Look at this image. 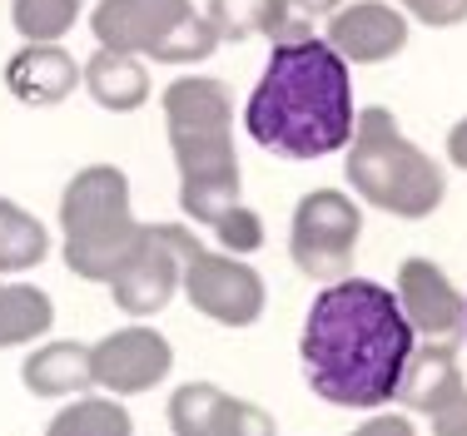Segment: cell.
I'll return each mask as SVG.
<instances>
[{
    "mask_svg": "<svg viewBox=\"0 0 467 436\" xmlns=\"http://www.w3.org/2000/svg\"><path fill=\"white\" fill-rule=\"evenodd\" d=\"M204 20L214 25L219 40L239 45V40H274V45H294V40H308V20L298 15L288 0H209Z\"/></svg>",
    "mask_w": 467,
    "mask_h": 436,
    "instance_id": "cell-14",
    "label": "cell"
},
{
    "mask_svg": "<svg viewBox=\"0 0 467 436\" xmlns=\"http://www.w3.org/2000/svg\"><path fill=\"white\" fill-rule=\"evenodd\" d=\"M324 40L348 65H383L408 45V15L383 0H353V5L333 10Z\"/></svg>",
    "mask_w": 467,
    "mask_h": 436,
    "instance_id": "cell-13",
    "label": "cell"
},
{
    "mask_svg": "<svg viewBox=\"0 0 467 436\" xmlns=\"http://www.w3.org/2000/svg\"><path fill=\"white\" fill-rule=\"evenodd\" d=\"M10 20L26 45H55L80 20V0H10Z\"/></svg>",
    "mask_w": 467,
    "mask_h": 436,
    "instance_id": "cell-22",
    "label": "cell"
},
{
    "mask_svg": "<svg viewBox=\"0 0 467 436\" xmlns=\"http://www.w3.org/2000/svg\"><path fill=\"white\" fill-rule=\"evenodd\" d=\"M363 238V208L343 188H314L298 198L294 228H288V253L298 273L318 283H338L353 268V248Z\"/></svg>",
    "mask_w": 467,
    "mask_h": 436,
    "instance_id": "cell-7",
    "label": "cell"
},
{
    "mask_svg": "<svg viewBox=\"0 0 467 436\" xmlns=\"http://www.w3.org/2000/svg\"><path fill=\"white\" fill-rule=\"evenodd\" d=\"M214 233H219V243H224V253H234V259L264 248V218L254 214V208H244V204H234L229 214L214 223Z\"/></svg>",
    "mask_w": 467,
    "mask_h": 436,
    "instance_id": "cell-23",
    "label": "cell"
},
{
    "mask_svg": "<svg viewBox=\"0 0 467 436\" xmlns=\"http://www.w3.org/2000/svg\"><path fill=\"white\" fill-rule=\"evenodd\" d=\"M180 288H184L189 303H194V312L224 322V328H254L264 318V278L244 259H234V253L199 248L184 263Z\"/></svg>",
    "mask_w": 467,
    "mask_h": 436,
    "instance_id": "cell-9",
    "label": "cell"
},
{
    "mask_svg": "<svg viewBox=\"0 0 467 436\" xmlns=\"http://www.w3.org/2000/svg\"><path fill=\"white\" fill-rule=\"evenodd\" d=\"M170 431L174 436H279L264 407L219 392L214 382H184L170 397Z\"/></svg>",
    "mask_w": 467,
    "mask_h": 436,
    "instance_id": "cell-11",
    "label": "cell"
},
{
    "mask_svg": "<svg viewBox=\"0 0 467 436\" xmlns=\"http://www.w3.org/2000/svg\"><path fill=\"white\" fill-rule=\"evenodd\" d=\"M288 5L308 20V15H333V10H338V0H288Z\"/></svg>",
    "mask_w": 467,
    "mask_h": 436,
    "instance_id": "cell-28",
    "label": "cell"
},
{
    "mask_svg": "<svg viewBox=\"0 0 467 436\" xmlns=\"http://www.w3.org/2000/svg\"><path fill=\"white\" fill-rule=\"evenodd\" d=\"M418 348V332L408 328L398 298L368 278H338L314 298L304 318V377L333 407L373 411L393 401L408 352Z\"/></svg>",
    "mask_w": 467,
    "mask_h": 436,
    "instance_id": "cell-1",
    "label": "cell"
},
{
    "mask_svg": "<svg viewBox=\"0 0 467 436\" xmlns=\"http://www.w3.org/2000/svg\"><path fill=\"white\" fill-rule=\"evenodd\" d=\"M353 149H348V178H353V194L363 204L383 208L393 218H428L432 208L442 204L448 194V178L442 169L418 149L413 139L403 134L388 109H363L358 125H353Z\"/></svg>",
    "mask_w": 467,
    "mask_h": 436,
    "instance_id": "cell-4",
    "label": "cell"
},
{
    "mask_svg": "<svg viewBox=\"0 0 467 436\" xmlns=\"http://www.w3.org/2000/svg\"><path fill=\"white\" fill-rule=\"evenodd\" d=\"M50 322H55L50 293H40L30 283L0 288V348H20L30 338H46Z\"/></svg>",
    "mask_w": 467,
    "mask_h": 436,
    "instance_id": "cell-19",
    "label": "cell"
},
{
    "mask_svg": "<svg viewBox=\"0 0 467 436\" xmlns=\"http://www.w3.org/2000/svg\"><path fill=\"white\" fill-rule=\"evenodd\" d=\"M348 436H418V431H413L408 417H373V421H363V427L348 431Z\"/></svg>",
    "mask_w": 467,
    "mask_h": 436,
    "instance_id": "cell-26",
    "label": "cell"
},
{
    "mask_svg": "<svg viewBox=\"0 0 467 436\" xmlns=\"http://www.w3.org/2000/svg\"><path fill=\"white\" fill-rule=\"evenodd\" d=\"M462 367H458V348L452 342H422V348L408 352L403 362V377H398V392L393 401L413 411H442L452 397H462Z\"/></svg>",
    "mask_w": 467,
    "mask_h": 436,
    "instance_id": "cell-15",
    "label": "cell"
},
{
    "mask_svg": "<svg viewBox=\"0 0 467 436\" xmlns=\"http://www.w3.org/2000/svg\"><path fill=\"white\" fill-rule=\"evenodd\" d=\"M46 436H135V421L115 397H80L50 421Z\"/></svg>",
    "mask_w": 467,
    "mask_h": 436,
    "instance_id": "cell-21",
    "label": "cell"
},
{
    "mask_svg": "<svg viewBox=\"0 0 467 436\" xmlns=\"http://www.w3.org/2000/svg\"><path fill=\"white\" fill-rule=\"evenodd\" d=\"M432 436H467V392L452 397L442 411H432Z\"/></svg>",
    "mask_w": 467,
    "mask_h": 436,
    "instance_id": "cell-25",
    "label": "cell"
},
{
    "mask_svg": "<svg viewBox=\"0 0 467 436\" xmlns=\"http://www.w3.org/2000/svg\"><path fill=\"white\" fill-rule=\"evenodd\" d=\"M90 30L105 50L144 55L160 65H194L214 55V25L194 10V0H99Z\"/></svg>",
    "mask_w": 467,
    "mask_h": 436,
    "instance_id": "cell-6",
    "label": "cell"
},
{
    "mask_svg": "<svg viewBox=\"0 0 467 436\" xmlns=\"http://www.w3.org/2000/svg\"><path fill=\"white\" fill-rule=\"evenodd\" d=\"M199 253L194 233L180 223H144L135 248L125 253V263L109 278L115 308H125L130 318H154L174 298V288L184 283V263Z\"/></svg>",
    "mask_w": 467,
    "mask_h": 436,
    "instance_id": "cell-8",
    "label": "cell"
},
{
    "mask_svg": "<svg viewBox=\"0 0 467 436\" xmlns=\"http://www.w3.org/2000/svg\"><path fill=\"white\" fill-rule=\"evenodd\" d=\"M393 5H403L408 15L432 30H448V25H462L467 20V0H393Z\"/></svg>",
    "mask_w": 467,
    "mask_h": 436,
    "instance_id": "cell-24",
    "label": "cell"
},
{
    "mask_svg": "<svg viewBox=\"0 0 467 436\" xmlns=\"http://www.w3.org/2000/svg\"><path fill=\"white\" fill-rule=\"evenodd\" d=\"M353 80L348 60H338L328 40L308 35L274 45L249 105L244 129L279 159H324L353 139Z\"/></svg>",
    "mask_w": 467,
    "mask_h": 436,
    "instance_id": "cell-2",
    "label": "cell"
},
{
    "mask_svg": "<svg viewBox=\"0 0 467 436\" xmlns=\"http://www.w3.org/2000/svg\"><path fill=\"white\" fill-rule=\"evenodd\" d=\"M448 159L458 164V169H467V119H458L448 134Z\"/></svg>",
    "mask_w": 467,
    "mask_h": 436,
    "instance_id": "cell-27",
    "label": "cell"
},
{
    "mask_svg": "<svg viewBox=\"0 0 467 436\" xmlns=\"http://www.w3.org/2000/svg\"><path fill=\"white\" fill-rule=\"evenodd\" d=\"M85 80V70L75 65V55H65L60 45H26L10 55L5 85L26 105H60L75 95V85Z\"/></svg>",
    "mask_w": 467,
    "mask_h": 436,
    "instance_id": "cell-16",
    "label": "cell"
},
{
    "mask_svg": "<svg viewBox=\"0 0 467 436\" xmlns=\"http://www.w3.org/2000/svg\"><path fill=\"white\" fill-rule=\"evenodd\" d=\"M462 303H467V293H462Z\"/></svg>",
    "mask_w": 467,
    "mask_h": 436,
    "instance_id": "cell-29",
    "label": "cell"
},
{
    "mask_svg": "<svg viewBox=\"0 0 467 436\" xmlns=\"http://www.w3.org/2000/svg\"><path fill=\"white\" fill-rule=\"evenodd\" d=\"M65 263L85 283H109L125 253L135 248L144 223L130 208V178L115 164H90L60 194Z\"/></svg>",
    "mask_w": 467,
    "mask_h": 436,
    "instance_id": "cell-5",
    "label": "cell"
},
{
    "mask_svg": "<svg viewBox=\"0 0 467 436\" xmlns=\"http://www.w3.org/2000/svg\"><path fill=\"white\" fill-rule=\"evenodd\" d=\"M164 125L180 164V208L214 228L239 204V154H234V95L224 80L184 75L164 89Z\"/></svg>",
    "mask_w": 467,
    "mask_h": 436,
    "instance_id": "cell-3",
    "label": "cell"
},
{
    "mask_svg": "<svg viewBox=\"0 0 467 436\" xmlns=\"http://www.w3.org/2000/svg\"><path fill=\"white\" fill-rule=\"evenodd\" d=\"M20 382H26V392H36V397H75V392H85V387H95L90 348H80V342H46V348H36L26 357Z\"/></svg>",
    "mask_w": 467,
    "mask_h": 436,
    "instance_id": "cell-17",
    "label": "cell"
},
{
    "mask_svg": "<svg viewBox=\"0 0 467 436\" xmlns=\"http://www.w3.org/2000/svg\"><path fill=\"white\" fill-rule=\"evenodd\" d=\"M85 89L99 109H115V115H130L150 99V70L135 60V55H119V50H99L85 60Z\"/></svg>",
    "mask_w": 467,
    "mask_h": 436,
    "instance_id": "cell-18",
    "label": "cell"
},
{
    "mask_svg": "<svg viewBox=\"0 0 467 436\" xmlns=\"http://www.w3.org/2000/svg\"><path fill=\"white\" fill-rule=\"evenodd\" d=\"M50 233L36 214H26L20 204L0 198V273H26L46 259Z\"/></svg>",
    "mask_w": 467,
    "mask_h": 436,
    "instance_id": "cell-20",
    "label": "cell"
},
{
    "mask_svg": "<svg viewBox=\"0 0 467 436\" xmlns=\"http://www.w3.org/2000/svg\"><path fill=\"white\" fill-rule=\"evenodd\" d=\"M95 382L115 397H140L154 382H164L174 367V348L154 328H119L90 348Z\"/></svg>",
    "mask_w": 467,
    "mask_h": 436,
    "instance_id": "cell-10",
    "label": "cell"
},
{
    "mask_svg": "<svg viewBox=\"0 0 467 436\" xmlns=\"http://www.w3.org/2000/svg\"><path fill=\"white\" fill-rule=\"evenodd\" d=\"M398 308H403L408 328H413L418 338H428V342L432 338L452 342L467 328L462 293L452 288V278L432 259H408L403 268H398Z\"/></svg>",
    "mask_w": 467,
    "mask_h": 436,
    "instance_id": "cell-12",
    "label": "cell"
}]
</instances>
